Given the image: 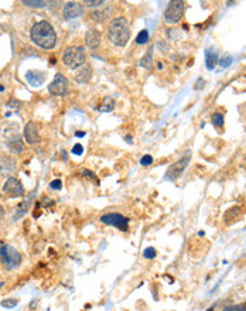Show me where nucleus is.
<instances>
[{"label": "nucleus", "mask_w": 246, "mask_h": 311, "mask_svg": "<svg viewBox=\"0 0 246 311\" xmlns=\"http://www.w3.org/2000/svg\"><path fill=\"white\" fill-rule=\"evenodd\" d=\"M101 222L105 225H111L118 229L124 230V232L129 229V218L123 217L121 214H116V212H109V214L102 215Z\"/></svg>", "instance_id": "obj_6"}, {"label": "nucleus", "mask_w": 246, "mask_h": 311, "mask_svg": "<svg viewBox=\"0 0 246 311\" xmlns=\"http://www.w3.org/2000/svg\"><path fill=\"white\" fill-rule=\"evenodd\" d=\"M24 139L29 144H37L40 141V135H38V129L34 122H29L24 127Z\"/></svg>", "instance_id": "obj_11"}, {"label": "nucleus", "mask_w": 246, "mask_h": 311, "mask_svg": "<svg viewBox=\"0 0 246 311\" xmlns=\"http://www.w3.org/2000/svg\"><path fill=\"white\" fill-rule=\"evenodd\" d=\"M147 41H149V31H147V30L139 31V34L136 35V43H137L139 46H143Z\"/></svg>", "instance_id": "obj_22"}, {"label": "nucleus", "mask_w": 246, "mask_h": 311, "mask_svg": "<svg viewBox=\"0 0 246 311\" xmlns=\"http://www.w3.org/2000/svg\"><path fill=\"white\" fill-rule=\"evenodd\" d=\"M45 77H47L45 72H41V71H29L26 74V80L33 86H40L45 81Z\"/></svg>", "instance_id": "obj_14"}, {"label": "nucleus", "mask_w": 246, "mask_h": 311, "mask_svg": "<svg viewBox=\"0 0 246 311\" xmlns=\"http://www.w3.org/2000/svg\"><path fill=\"white\" fill-rule=\"evenodd\" d=\"M224 311H246V306H229L225 307Z\"/></svg>", "instance_id": "obj_29"}, {"label": "nucleus", "mask_w": 246, "mask_h": 311, "mask_svg": "<svg viewBox=\"0 0 246 311\" xmlns=\"http://www.w3.org/2000/svg\"><path fill=\"white\" fill-rule=\"evenodd\" d=\"M153 50H154V47L153 46L147 50L146 56L142 58V61H140V65H142V67H145V68L147 69L152 68V62H153Z\"/></svg>", "instance_id": "obj_20"}, {"label": "nucleus", "mask_w": 246, "mask_h": 311, "mask_svg": "<svg viewBox=\"0 0 246 311\" xmlns=\"http://www.w3.org/2000/svg\"><path fill=\"white\" fill-rule=\"evenodd\" d=\"M7 147H9V150H10L13 154H19V153H22L23 150H24V144H23L20 136H19V135H16L14 138H10L9 143H7Z\"/></svg>", "instance_id": "obj_16"}, {"label": "nucleus", "mask_w": 246, "mask_h": 311, "mask_svg": "<svg viewBox=\"0 0 246 311\" xmlns=\"http://www.w3.org/2000/svg\"><path fill=\"white\" fill-rule=\"evenodd\" d=\"M204 84H205V81L202 80V78H200L198 81H197V84H195V86H194V89H201V88H204Z\"/></svg>", "instance_id": "obj_33"}, {"label": "nucleus", "mask_w": 246, "mask_h": 311, "mask_svg": "<svg viewBox=\"0 0 246 311\" xmlns=\"http://www.w3.org/2000/svg\"><path fill=\"white\" fill-rule=\"evenodd\" d=\"M185 10V3L181 0H173L164 10V22L167 24H177L183 19Z\"/></svg>", "instance_id": "obj_5"}, {"label": "nucleus", "mask_w": 246, "mask_h": 311, "mask_svg": "<svg viewBox=\"0 0 246 311\" xmlns=\"http://www.w3.org/2000/svg\"><path fill=\"white\" fill-rule=\"evenodd\" d=\"M23 4L24 6H27V7H34V9H41V7H44L45 1H37V0H23Z\"/></svg>", "instance_id": "obj_21"}, {"label": "nucleus", "mask_w": 246, "mask_h": 311, "mask_svg": "<svg viewBox=\"0 0 246 311\" xmlns=\"http://www.w3.org/2000/svg\"><path fill=\"white\" fill-rule=\"evenodd\" d=\"M113 108H115V101H113L111 96H105L102 99V104L99 105V111L101 112H112Z\"/></svg>", "instance_id": "obj_19"}, {"label": "nucleus", "mask_w": 246, "mask_h": 311, "mask_svg": "<svg viewBox=\"0 0 246 311\" xmlns=\"http://www.w3.org/2000/svg\"><path fill=\"white\" fill-rule=\"evenodd\" d=\"M3 218H4V209H3V207L0 205V221H1Z\"/></svg>", "instance_id": "obj_34"}, {"label": "nucleus", "mask_w": 246, "mask_h": 311, "mask_svg": "<svg viewBox=\"0 0 246 311\" xmlns=\"http://www.w3.org/2000/svg\"><path fill=\"white\" fill-rule=\"evenodd\" d=\"M156 249L154 248H152V246H149V248H146L145 251H143V256H145L146 259H154L156 257Z\"/></svg>", "instance_id": "obj_25"}, {"label": "nucleus", "mask_w": 246, "mask_h": 311, "mask_svg": "<svg viewBox=\"0 0 246 311\" xmlns=\"http://www.w3.org/2000/svg\"><path fill=\"white\" fill-rule=\"evenodd\" d=\"M111 14H112V9L109 7V6H102L99 10H96V12H93L91 14V17L95 20V22H105L108 17H111Z\"/></svg>", "instance_id": "obj_15"}, {"label": "nucleus", "mask_w": 246, "mask_h": 311, "mask_svg": "<svg viewBox=\"0 0 246 311\" xmlns=\"http://www.w3.org/2000/svg\"><path fill=\"white\" fill-rule=\"evenodd\" d=\"M50 187L53 188V190H61V187H62V181L61 180H56V181H53Z\"/></svg>", "instance_id": "obj_31"}, {"label": "nucleus", "mask_w": 246, "mask_h": 311, "mask_svg": "<svg viewBox=\"0 0 246 311\" xmlns=\"http://www.w3.org/2000/svg\"><path fill=\"white\" fill-rule=\"evenodd\" d=\"M91 75H92V69L88 65H82V68L79 69L75 75V81L78 84H87V82L91 80Z\"/></svg>", "instance_id": "obj_17"}, {"label": "nucleus", "mask_w": 246, "mask_h": 311, "mask_svg": "<svg viewBox=\"0 0 246 311\" xmlns=\"http://www.w3.org/2000/svg\"><path fill=\"white\" fill-rule=\"evenodd\" d=\"M20 102H19V101H16V99H10V101H9V102H7V106H9V108H16V109H17V108H20Z\"/></svg>", "instance_id": "obj_32"}, {"label": "nucleus", "mask_w": 246, "mask_h": 311, "mask_svg": "<svg viewBox=\"0 0 246 311\" xmlns=\"http://www.w3.org/2000/svg\"><path fill=\"white\" fill-rule=\"evenodd\" d=\"M72 153H74V154H77V156H81V154L84 153V147H82V144L77 143V144L72 147Z\"/></svg>", "instance_id": "obj_30"}, {"label": "nucleus", "mask_w": 246, "mask_h": 311, "mask_svg": "<svg viewBox=\"0 0 246 311\" xmlns=\"http://www.w3.org/2000/svg\"><path fill=\"white\" fill-rule=\"evenodd\" d=\"M16 170V160L10 156H3L0 157V174L9 175L14 173Z\"/></svg>", "instance_id": "obj_12"}, {"label": "nucleus", "mask_w": 246, "mask_h": 311, "mask_svg": "<svg viewBox=\"0 0 246 311\" xmlns=\"http://www.w3.org/2000/svg\"><path fill=\"white\" fill-rule=\"evenodd\" d=\"M0 259L6 269H16L22 263L23 256L19 251H16L10 245H3L0 248Z\"/></svg>", "instance_id": "obj_4"}, {"label": "nucleus", "mask_w": 246, "mask_h": 311, "mask_svg": "<svg viewBox=\"0 0 246 311\" xmlns=\"http://www.w3.org/2000/svg\"><path fill=\"white\" fill-rule=\"evenodd\" d=\"M30 207V199H27V201H24L22 205L19 207V211H17V215H16V218H19V217H22L24 215L26 212H27V209Z\"/></svg>", "instance_id": "obj_24"}, {"label": "nucleus", "mask_w": 246, "mask_h": 311, "mask_svg": "<svg viewBox=\"0 0 246 311\" xmlns=\"http://www.w3.org/2000/svg\"><path fill=\"white\" fill-rule=\"evenodd\" d=\"M3 287V283H0V288Z\"/></svg>", "instance_id": "obj_36"}, {"label": "nucleus", "mask_w": 246, "mask_h": 311, "mask_svg": "<svg viewBox=\"0 0 246 311\" xmlns=\"http://www.w3.org/2000/svg\"><path fill=\"white\" fill-rule=\"evenodd\" d=\"M62 14L67 20L81 17L84 14V6L81 3H77V1H68L62 9Z\"/></svg>", "instance_id": "obj_9"}, {"label": "nucleus", "mask_w": 246, "mask_h": 311, "mask_svg": "<svg viewBox=\"0 0 246 311\" xmlns=\"http://www.w3.org/2000/svg\"><path fill=\"white\" fill-rule=\"evenodd\" d=\"M17 300L16 299H6L1 301V306L4 307V309H13V307H16L17 306Z\"/></svg>", "instance_id": "obj_26"}, {"label": "nucleus", "mask_w": 246, "mask_h": 311, "mask_svg": "<svg viewBox=\"0 0 246 311\" xmlns=\"http://www.w3.org/2000/svg\"><path fill=\"white\" fill-rule=\"evenodd\" d=\"M224 123H225V119H224V115H222V113H214L213 115V125L214 126L222 129V127H224Z\"/></svg>", "instance_id": "obj_23"}, {"label": "nucleus", "mask_w": 246, "mask_h": 311, "mask_svg": "<svg viewBox=\"0 0 246 311\" xmlns=\"http://www.w3.org/2000/svg\"><path fill=\"white\" fill-rule=\"evenodd\" d=\"M188 162H190V151H187V154H185V156H184L180 162H177L176 164H173V166L168 169L167 180H170V181H174L176 178H179L180 174L183 173V171H184V169L187 167Z\"/></svg>", "instance_id": "obj_8"}, {"label": "nucleus", "mask_w": 246, "mask_h": 311, "mask_svg": "<svg viewBox=\"0 0 246 311\" xmlns=\"http://www.w3.org/2000/svg\"><path fill=\"white\" fill-rule=\"evenodd\" d=\"M30 37H31L34 44H37L44 50H51L57 44L56 30L51 24L45 22V20L37 22L34 24L31 27V31H30Z\"/></svg>", "instance_id": "obj_1"}, {"label": "nucleus", "mask_w": 246, "mask_h": 311, "mask_svg": "<svg viewBox=\"0 0 246 311\" xmlns=\"http://www.w3.org/2000/svg\"><path fill=\"white\" fill-rule=\"evenodd\" d=\"M108 38L116 47H124L130 38V27L124 17H116L108 26Z\"/></svg>", "instance_id": "obj_2"}, {"label": "nucleus", "mask_w": 246, "mask_h": 311, "mask_svg": "<svg viewBox=\"0 0 246 311\" xmlns=\"http://www.w3.org/2000/svg\"><path fill=\"white\" fill-rule=\"evenodd\" d=\"M205 62H207V68L208 69H214L216 62H218V56L214 50H208L205 53Z\"/></svg>", "instance_id": "obj_18"}, {"label": "nucleus", "mask_w": 246, "mask_h": 311, "mask_svg": "<svg viewBox=\"0 0 246 311\" xmlns=\"http://www.w3.org/2000/svg\"><path fill=\"white\" fill-rule=\"evenodd\" d=\"M84 3L88 4L90 7H102V4H103L102 0H95V1H93V0H85Z\"/></svg>", "instance_id": "obj_28"}, {"label": "nucleus", "mask_w": 246, "mask_h": 311, "mask_svg": "<svg viewBox=\"0 0 246 311\" xmlns=\"http://www.w3.org/2000/svg\"><path fill=\"white\" fill-rule=\"evenodd\" d=\"M4 193L11 197H20L24 194V188L17 178L10 177V178H7V181L4 184Z\"/></svg>", "instance_id": "obj_10"}, {"label": "nucleus", "mask_w": 246, "mask_h": 311, "mask_svg": "<svg viewBox=\"0 0 246 311\" xmlns=\"http://www.w3.org/2000/svg\"><path fill=\"white\" fill-rule=\"evenodd\" d=\"M85 43L90 48L96 50L98 47L101 46V33L95 28H90L85 34Z\"/></svg>", "instance_id": "obj_13"}, {"label": "nucleus", "mask_w": 246, "mask_h": 311, "mask_svg": "<svg viewBox=\"0 0 246 311\" xmlns=\"http://www.w3.org/2000/svg\"><path fill=\"white\" fill-rule=\"evenodd\" d=\"M75 136H77V138H84V136H85V133H84V132H77V133H75Z\"/></svg>", "instance_id": "obj_35"}, {"label": "nucleus", "mask_w": 246, "mask_h": 311, "mask_svg": "<svg viewBox=\"0 0 246 311\" xmlns=\"http://www.w3.org/2000/svg\"><path fill=\"white\" fill-rule=\"evenodd\" d=\"M140 164L143 166V167H147V166H152L153 164V157L150 156V154H146L142 157V160H140Z\"/></svg>", "instance_id": "obj_27"}, {"label": "nucleus", "mask_w": 246, "mask_h": 311, "mask_svg": "<svg viewBox=\"0 0 246 311\" xmlns=\"http://www.w3.org/2000/svg\"><path fill=\"white\" fill-rule=\"evenodd\" d=\"M68 91V80L62 74H57L53 82L48 85V92L56 96H64Z\"/></svg>", "instance_id": "obj_7"}, {"label": "nucleus", "mask_w": 246, "mask_h": 311, "mask_svg": "<svg viewBox=\"0 0 246 311\" xmlns=\"http://www.w3.org/2000/svg\"><path fill=\"white\" fill-rule=\"evenodd\" d=\"M85 48L81 46H72L68 47L67 50L62 54V62L68 68H78L85 64Z\"/></svg>", "instance_id": "obj_3"}]
</instances>
